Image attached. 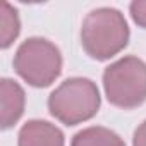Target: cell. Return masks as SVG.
I'll use <instances>...</instances> for the list:
<instances>
[{"label":"cell","mask_w":146,"mask_h":146,"mask_svg":"<svg viewBox=\"0 0 146 146\" xmlns=\"http://www.w3.org/2000/svg\"><path fill=\"white\" fill-rule=\"evenodd\" d=\"M124 14L113 7H98L86 14L81 24V45L95 60H108L120 53L129 41Z\"/></svg>","instance_id":"1"},{"label":"cell","mask_w":146,"mask_h":146,"mask_svg":"<svg viewBox=\"0 0 146 146\" xmlns=\"http://www.w3.org/2000/svg\"><path fill=\"white\" fill-rule=\"evenodd\" d=\"M98 86L88 78H69L48 96L50 113L65 125H78L93 119L100 110Z\"/></svg>","instance_id":"2"},{"label":"cell","mask_w":146,"mask_h":146,"mask_svg":"<svg viewBox=\"0 0 146 146\" xmlns=\"http://www.w3.org/2000/svg\"><path fill=\"white\" fill-rule=\"evenodd\" d=\"M107 100L119 108L131 110L146 102V62L125 55L103 70Z\"/></svg>","instance_id":"3"},{"label":"cell","mask_w":146,"mask_h":146,"mask_svg":"<svg viewBox=\"0 0 146 146\" xmlns=\"http://www.w3.org/2000/svg\"><path fill=\"white\" fill-rule=\"evenodd\" d=\"M14 70L35 88L50 86L62 70V53L46 38L33 36L23 41L14 55Z\"/></svg>","instance_id":"4"},{"label":"cell","mask_w":146,"mask_h":146,"mask_svg":"<svg viewBox=\"0 0 146 146\" xmlns=\"http://www.w3.org/2000/svg\"><path fill=\"white\" fill-rule=\"evenodd\" d=\"M26 107V95L21 84L14 79L4 78L0 81V120L2 129H9L23 117Z\"/></svg>","instance_id":"5"},{"label":"cell","mask_w":146,"mask_h":146,"mask_svg":"<svg viewBox=\"0 0 146 146\" xmlns=\"http://www.w3.org/2000/svg\"><path fill=\"white\" fill-rule=\"evenodd\" d=\"M64 132L52 122L33 119L28 120L17 136V146H64Z\"/></svg>","instance_id":"6"},{"label":"cell","mask_w":146,"mask_h":146,"mask_svg":"<svg viewBox=\"0 0 146 146\" xmlns=\"http://www.w3.org/2000/svg\"><path fill=\"white\" fill-rule=\"evenodd\" d=\"M70 146H125L122 137L102 125H91L72 137Z\"/></svg>","instance_id":"7"},{"label":"cell","mask_w":146,"mask_h":146,"mask_svg":"<svg viewBox=\"0 0 146 146\" xmlns=\"http://www.w3.org/2000/svg\"><path fill=\"white\" fill-rule=\"evenodd\" d=\"M21 33V21L17 9L9 2H2L0 5V46L4 50L9 48Z\"/></svg>","instance_id":"8"},{"label":"cell","mask_w":146,"mask_h":146,"mask_svg":"<svg viewBox=\"0 0 146 146\" xmlns=\"http://www.w3.org/2000/svg\"><path fill=\"white\" fill-rule=\"evenodd\" d=\"M129 12L132 21L141 26L143 29H146V0H134L129 5Z\"/></svg>","instance_id":"9"},{"label":"cell","mask_w":146,"mask_h":146,"mask_svg":"<svg viewBox=\"0 0 146 146\" xmlns=\"http://www.w3.org/2000/svg\"><path fill=\"white\" fill-rule=\"evenodd\" d=\"M132 146H146V120H143L132 136Z\"/></svg>","instance_id":"10"}]
</instances>
